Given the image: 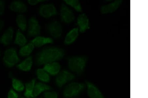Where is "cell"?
<instances>
[{
	"mask_svg": "<svg viewBox=\"0 0 148 98\" xmlns=\"http://www.w3.org/2000/svg\"><path fill=\"white\" fill-rule=\"evenodd\" d=\"M64 49L56 46H47L44 48L36 55L35 64L37 66L60 60L65 56Z\"/></svg>",
	"mask_w": 148,
	"mask_h": 98,
	"instance_id": "6da1fadb",
	"label": "cell"
},
{
	"mask_svg": "<svg viewBox=\"0 0 148 98\" xmlns=\"http://www.w3.org/2000/svg\"><path fill=\"white\" fill-rule=\"evenodd\" d=\"M67 60L69 70L76 75H80L84 72L88 58L84 55L72 56L68 57Z\"/></svg>",
	"mask_w": 148,
	"mask_h": 98,
	"instance_id": "7a4b0ae2",
	"label": "cell"
},
{
	"mask_svg": "<svg viewBox=\"0 0 148 98\" xmlns=\"http://www.w3.org/2000/svg\"><path fill=\"white\" fill-rule=\"evenodd\" d=\"M86 85L82 83L73 82L66 86L63 92L65 98H73L79 95L85 89Z\"/></svg>",
	"mask_w": 148,
	"mask_h": 98,
	"instance_id": "3957f363",
	"label": "cell"
},
{
	"mask_svg": "<svg viewBox=\"0 0 148 98\" xmlns=\"http://www.w3.org/2000/svg\"><path fill=\"white\" fill-rule=\"evenodd\" d=\"M20 60L17 51L15 48H10L4 52L3 61L7 67H12L18 63Z\"/></svg>",
	"mask_w": 148,
	"mask_h": 98,
	"instance_id": "277c9868",
	"label": "cell"
},
{
	"mask_svg": "<svg viewBox=\"0 0 148 98\" xmlns=\"http://www.w3.org/2000/svg\"><path fill=\"white\" fill-rule=\"evenodd\" d=\"M46 28L48 33L54 39H60L62 35V26L61 23L58 21H51L47 23Z\"/></svg>",
	"mask_w": 148,
	"mask_h": 98,
	"instance_id": "5b68a950",
	"label": "cell"
},
{
	"mask_svg": "<svg viewBox=\"0 0 148 98\" xmlns=\"http://www.w3.org/2000/svg\"><path fill=\"white\" fill-rule=\"evenodd\" d=\"M75 76L68 70H63L60 72L55 79L56 85L59 88H62L66 84L75 79Z\"/></svg>",
	"mask_w": 148,
	"mask_h": 98,
	"instance_id": "8992f818",
	"label": "cell"
},
{
	"mask_svg": "<svg viewBox=\"0 0 148 98\" xmlns=\"http://www.w3.org/2000/svg\"><path fill=\"white\" fill-rule=\"evenodd\" d=\"M27 29V35L28 37H35L40 34L41 26L39 21L35 17H32L28 20Z\"/></svg>",
	"mask_w": 148,
	"mask_h": 98,
	"instance_id": "52a82bcc",
	"label": "cell"
},
{
	"mask_svg": "<svg viewBox=\"0 0 148 98\" xmlns=\"http://www.w3.org/2000/svg\"><path fill=\"white\" fill-rule=\"evenodd\" d=\"M60 11L61 20L63 22L69 24L75 21V17L73 11L66 4H61Z\"/></svg>",
	"mask_w": 148,
	"mask_h": 98,
	"instance_id": "ba28073f",
	"label": "cell"
},
{
	"mask_svg": "<svg viewBox=\"0 0 148 98\" xmlns=\"http://www.w3.org/2000/svg\"><path fill=\"white\" fill-rule=\"evenodd\" d=\"M38 12L39 15L45 18H49L58 14L56 6L52 3L42 4L39 7Z\"/></svg>",
	"mask_w": 148,
	"mask_h": 98,
	"instance_id": "9c48e42d",
	"label": "cell"
},
{
	"mask_svg": "<svg viewBox=\"0 0 148 98\" xmlns=\"http://www.w3.org/2000/svg\"><path fill=\"white\" fill-rule=\"evenodd\" d=\"M88 96L90 98H105L96 86L89 81H86Z\"/></svg>",
	"mask_w": 148,
	"mask_h": 98,
	"instance_id": "30bf717a",
	"label": "cell"
},
{
	"mask_svg": "<svg viewBox=\"0 0 148 98\" xmlns=\"http://www.w3.org/2000/svg\"><path fill=\"white\" fill-rule=\"evenodd\" d=\"M77 24L79 32L84 33L90 28L89 18L85 14L82 13L78 16L77 20Z\"/></svg>",
	"mask_w": 148,
	"mask_h": 98,
	"instance_id": "8fae6325",
	"label": "cell"
},
{
	"mask_svg": "<svg viewBox=\"0 0 148 98\" xmlns=\"http://www.w3.org/2000/svg\"><path fill=\"white\" fill-rule=\"evenodd\" d=\"M122 2L121 0H116L111 3L102 6L101 8V13L105 14L114 12L120 8Z\"/></svg>",
	"mask_w": 148,
	"mask_h": 98,
	"instance_id": "7c38bea8",
	"label": "cell"
},
{
	"mask_svg": "<svg viewBox=\"0 0 148 98\" xmlns=\"http://www.w3.org/2000/svg\"><path fill=\"white\" fill-rule=\"evenodd\" d=\"M14 33L12 27H10L7 28L0 37V43L5 46L10 44L12 41Z\"/></svg>",
	"mask_w": 148,
	"mask_h": 98,
	"instance_id": "4fadbf2b",
	"label": "cell"
},
{
	"mask_svg": "<svg viewBox=\"0 0 148 98\" xmlns=\"http://www.w3.org/2000/svg\"><path fill=\"white\" fill-rule=\"evenodd\" d=\"M10 10L16 13H22L27 10V7L24 2L21 1H14L10 4Z\"/></svg>",
	"mask_w": 148,
	"mask_h": 98,
	"instance_id": "5bb4252c",
	"label": "cell"
},
{
	"mask_svg": "<svg viewBox=\"0 0 148 98\" xmlns=\"http://www.w3.org/2000/svg\"><path fill=\"white\" fill-rule=\"evenodd\" d=\"M35 47H41L47 44L53 43L54 40L52 38L40 36H38L33 39L31 42Z\"/></svg>",
	"mask_w": 148,
	"mask_h": 98,
	"instance_id": "9a60e30c",
	"label": "cell"
},
{
	"mask_svg": "<svg viewBox=\"0 0 148 98\" xmlns=\"http://www.w3.org/2000/svg\"><path fill=\"white\" fill-rule=\"evenodd\" d=\"M43 69L49 75L56 76L61 71V66L58 62H54L45 64Z\"/></svg>",
	"mask_w": 148,
	"mask_h": 98,
	"instance_id": "2e32d148",
	"label": "cell"
},
{
	"mask_svg": "<svg viewBox=\"0 0 148 98\" xmlns=\"http://www.w3.org/2000/svg\"><path fill=\"white\" fill-rule=\"evenodd\" d=\"M79 33V31L77 28H74L69 31L64 39V44L68 45L73 44L77 39Z\"/></svg>",
	"mask_w": 148,
	"mask_h": 98,
	"instance_id": "e0dca14e",
	"label": "cell"
},
{
	"mask_svg": "<svg viewBox=\"0 0 148 98\" xmlns=\"http://www.w3.org/2000/svg\"><path fill=\"white\" fill-rule=\"evenodd\" d=\"M52 89V88L51 86L43 82H38L35 85L33 92V97H37L43 92Z\"/></svg>",
	"mask_w": 148,
	"mask_h": 98,
	"instance_id": "ac0fdd59",
	"label": "cell"
},
{
	"mask_svg": "<svg viewBox=\"0 0 148 98\" xmlns=\"http://www.w3.org/2000/svg\"><path fill=\"white\" fill-rule=\"evenodd\" d=\"M33 63V57L32 56H29L26 58L23 61L21 62L16 66L18 69L21 70L25 71H28L31 70L32 68Z\"/></svg>",
	"mask_w": 148,
	"mask_h": 98,
	"instance_id": "d6986e66",
	"label": "cell"
},
{
	"mask_svg": "<svg viewBox=\"0 0 148 98\" xmlns=\"http://www.w3.org/2000/svg\"><path fill=\"white\" fill-rule=\"evenodd\" d=\"M34 48V45L30 42L26 44L25 46L21 47L19 51V55L23 57L29 56L32 53Z\"/></svg>",
	"mask_w": 148,
	"mask_h": 98,
	"instance_id": "ffe728a7",
	"label": "cell"
},
{
	"mask_svg": "<svg viewBox=\"0 0 148 98\" xmlns=\"http://www.w3.org/2000/svg\"><path fill=\"white\" fill-rule=\"evenodd\" d=\"M16 22L18 27L21 31L25 32L27 28L28 22L25 16L23 14H19L16 18Z\"/></svg>",
	"mask_w": 148,
	"mask_h": 98,
	"instance_id": "44dd1931",
	"label": "cell"
},
{
	"mask_svg": "<svg viewBox=\"0 0 148 98\" xmlns=\"http://www.w3.org/2000/svg\"><path fill=\"white\" fill-rule=\"evenodd\" d=\"M27 40L25 35L20 31H18L16 33L14 43L21 47L27 44Z\"/></svg>",
	"mask_w": 148,
	"mask_h": 98,
	"instance_id": "7402d4cb",
	"label": "cell"
},
{
	"mask_svg": "<svg viewBox=\"0 0 148 98\" xmlns=\"http://www.w3.org/2000/svg\"><path fill=\"white\" fill-rule=\"evenodd\" d=\"M38 79L43 83H48L50 81V75L43 68L37 69L36 72Z\"/></svg>",
	"mask_w": 148,
	"mask_h": 98,
	"instance_id": "603a6c76",
	"label": "cell"
},
{
	"mask_svg": "<svg viewBox=\"0 0 148 98\" xmlns=\"http://www.w3.org/2000/svg\"><path fill=\"white\" fill-rule=\"evenodd\" d=\"M36 79H33L30 82L25 84V96L27 98L33 97V92L35 84Z\"/></svg>",
	"mask_w": 148,
	"mask_h": 98,
	"instance_id": "cb8c5ba5",
	"label": "cell"
},
{
	"mask_svg": "<svg viewBox=\"0 0 148 98\" xmlns=\"http://www.w3.org/2000/svg\"><path fill=\"white\" fill-rule=\"evenodd\" d=\"M66 5L70 6L78 12H82V6L79 1L76 0H65L64 1Z\"/></svg>",
	"mask_w": 148,
	"mask_h": 98,
	"instance_id": "d4e9b609",
	"label": "cell"
},
{
	"mask_svg": "<svg viewBox=\"0 0 148 98\" xmlns=\"http://www.w3.org/2000/svg\"><path fill=\"white\" fill-rule=\"evenodd\" d=\"M12 82L13 87L18 92H21L24 89V86L20 80L16 78H12Z\"/></svg>",
	"mask_w": 148,
	"mask_h": 98,
	"instance_id": "484cf974",
	"label": "cell"
},
{
	"mask_svg": "<svg viewBox=\"0 0 148 98\" xmlns=\"http://www.w3.org/2000/svg\"><path fill=\"white\" fill-rule=\"evenodd\" d=\"M43 96L44 98H58V94L56 92L47 91L44 92Z\"/></svg>",
	"mask_w": 148,
	"mask_h": 98,
	"instance_id": "4316f807",
	"label": "cell"
},
{
	"mask_svg": "<svg viewBox=\"0 0 148 98\" xmlns=\"http://www.w3.org/2000/svg\"><path fill=\"white\" fill-rule=\"evenodd\" d=\"M5 8V2L3 0H0V16L3 15Z\"/></svg>",
	"mask_w": 148,
	"mask_h": 98,
	"instance_id": "83f0119b",
	"label": "cell"
},
{
	"mask_svg": "<svg viewBox=\"0 0 148 98\" xmlns=\"http://www.w3.org/2000/svg\"><path fill=\"white\" fill-rule=\"evenodd\" d=\"M45 0H28L27 2L31 6H35L41 2L47 1Z\"/></svg>",
	"mask_w": 148,
	"mask_h": 98,
	"instance_id": "f1b7e54d",
	"label": "cell"
},
{
	"mask_svg": "<svg viewBox=\"0 0 148 98\" xmlns=\"http://www.w3.org/2000/svg\"><path fill=\"white\" fill-rule=\"evenodd\" d=\"M8 98H18V95L12 89H11L8 92Z\"/></svg>",
	"mask_w": 148,
	"mask_h": 98,
	"instance_id": "f546056e",
	"label": "cell"
},
{
	"mask_svg": "<svg viewBox=\"0 0 148 98\" xmlns=\"http://www.w3.org/2000/svg\"><path fill=\"white\" fill-rule=\"evenodd\" d=\"M4 26V21L0 19V32L3 29Z\"/></svg>",
	"mask_w": 148,
	"mask_h": 98,
	"instance_id": "4dcf8cb0",
	"label": "cell"
},
{
	"mask_svg": "<svg viewBox=\"0 0 148 98\" xmlns=\"http://www.w3.org/2000/svg\"><path fill=\"white\" fill-rule=\"evenodd\" d=\"M20 98H24V97H20ZM35 98L31 97V98Z\"/></svg>",
	"mask_w": 148,
	"mask_h": 98,
	"instance_id": "1f68e13d",
	"label": "cell"
},
{
	"mask_svg": "<svg viewBox=\"0 0 148 98\" xmlns=\"http://www.w3.org/2000/svg\"><path fill=\"white\" fill-rule=\"evenodd\" d=\"M0 56H1V51H0Z\"/></svg>",
	"mask_w": 148,
	"mask_h": 98,
	"instance_id": "d6a6232c",
	"label": "cell"
},
{
	"mask_svg": "<svg viewBox=\"0 0 148 98\" xmlns=\"http://www.w3.org/2000/svg\"></svg>",
	"mask_w": 148,
	"mask_h": 98,
	"instance_id": "836d02e7",
	"label": "cell"
}]
</instances>
